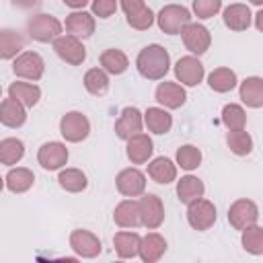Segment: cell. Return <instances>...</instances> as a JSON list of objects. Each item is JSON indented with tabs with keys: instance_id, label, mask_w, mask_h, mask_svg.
I'll list each match as a JSON object with an SVG mask.
<instances>
[{
	"instance_id": "ffe728a7",
	"label": "cell",
	"mask_w": 263,
	"mask_h": 263,
	"mask_svg": "<svg viewBox=\"0 0 263 263\" xmlns=\"http://www.w3.org/2000/svg\"><path fill=\"white\" fill-rule=\"evenodd\" d=\"M25 121H27V107L25 105H21L12 97L0 101V123L2 125L16 129V127L25 125Z\"/></svg>"
},
{
	"instance_id": "9a60e30c",
	"label": "cell",
	"mask_w": 263,
	"mask_h": 263,
	"mask_svg": "<svg viewBox=\"0 0 263 263\" xmlns=\"http://www.w3.org/2000/svg\"><path fill=\"white\" fill-rule=\"evenodd\" d=\"M37 162L45 171H60L68 162V148L64 142H45L37 150Z\"/></svg>"
},
{
	"instance_id": "ac0fdd59",
	"label": "cell",
	"mask_w": 263,
	"mask_h": 263,
	"mask_svg": "<svg viewBox=\"0 0 263 263\" xmlns=\"http://www.w3.org/2000/svg\"><path fill=\"white\" fill-rule=\"evenodd\" d=\"M142 125H144V117H142L140 109L138 107H123L117 121H115V134H117V138L127 140L132 136L140 134Z\"/></svg>"
},
{
	"instance_id": "b9f144b4",
	"label": "cell",
	"mask_w": 263,
	"mask_h": 263,
	"mask_svg": "<svg viewBox=\"0 0 263 263\" xmlns=\"http://www.w3.org/2000/svg\"><path fill=\"white\" fill-rule=\"evenodd\" d=\"M90 10H92V16L109 18L117 10V0H90Z\"/></svg>"
},
{
	"instance_id": "83f0119b",
	"label": "cell",
	"mask_w": 263,
	"mask_h": 263,
	"mask_svg": "<svg viewBox=\"0 0 263 263\" xmlns=\"http://www.w3.org/2000/svg\"><path fill=\"white\" fill-rule=\"evenodd\" d=\"M140 240L142 236L134 230H119L113 236V247L119 259H134L138 257V249H140Z\"/></svg>"
},
{
	"instance_id": "277c9868",
	"label": "cell",
	"mask_w": 263,
	"mask_h": 263,
	"mask_svg": "<svg viewBox=\"0 0 263 263\" xmlns=\"http://www.w3.org/2000/svg\"><path fill=\"white\" fill-rule=\"evenodd\" d=\"M181 39H183V45H185V49H189V53L191 55H203L208 49H210V45H212V33H210V29L205 27V25H201V23H193V21H189L183 29H181Z\"/></svg>"
},
{
	"instance_id": "74e56055",
	"label": "cell",
	"mask_w": 263,
	"mask_h": 263,
	"mask_svg": "<svg viewBox=\"0 0 263 263\" xmlns=\"http://www.w3.org/2000/svg\"><path fill=\"white\" fill-rule=\"evenodd\" d=\"M175 164L183 171H195L201 164V150L193 144H183L175 152Z\"/></svg>"
},
{
	"instance_id": "60d3db41",
	"label": "cell",
	"mask_w": 263,
	"mask_h": 263,
	"mask_svg": "<svg viewBox=\"0 0 263 263\" xmlns=\"http://www.w3.org/2000/svg\"><path fill=\"white\" fill-rule=\"evenodd\" d=\"M191 10L197 18L205 21L222 10V0H191Z\"/></svg>"
},
{
	"instance_id": "ba28073f",
	"label": "cell",
	"mask_w": 263,
	"mask_h": 263,
	"mask_svg": "<svg viewBox=\"0 0 263 263\" xmlns=\"http://www.w3.org/2000/svg\"><path fill=\"white\" fill-rule=\"evenodd\" d=\"M121 10L125 12V21L136 31H146L154 25V12L144 0H117Z\"/></svg>"
},
{
	"instance_id": "ab89813d",
	"label": "cell",
	"mask_w": 263,
	"mask_h": 263,
	"mask_svg": "<svg viewBox=\"0 0 263 263\" xmlns=\"http://www.w3.org/2000/svg\"><path fill=\"white\" fill-rule=\"evenodd\" d=\"M222 123L226 129H242L247 125V111L238 103H228L222 107Z\"/></svg>"
},
{
	"instance_id": "5b68a950",
	"label": "cell",
	"mask_w": 263,
	"mask_h": 263,
	"mask_svg": "<svg viewBox=\"0 0 263 263\" xmlns=\"http://www.w3.org/2000/svg\"><path fill=\"white\" fill-rule=\"evenodd\" d=\"M138 212H140V226L148 230H156L164 222V203L154 193H142L138 199Z\"/></svg>"
},
{
	"instance_id": "f1b7e54d",
	"label": "cell",
	"mask_w": 263,
	"mask_h": 263,
	"mask_svg": "<svg viewBox=\"0 0 263 263\" xmlns=\"http://www.w3.org/2000/svg\"><path fill=\"white\" fill-rule=\"evenodd\" d=\"M203 193H205V185H203V181L199 179V177H195V175H185V177H181L179 181H177V197H179V201L181 203H189V201H193V199H199V197H203Z\"/></svg>"
},
{
	"instance_id": "d6986e66",
	"label": "cell",
	"mask_w": 263,
	"mask_h": 263,
	"mask_svg": "<svg viewBox=\"0 0 263 263\" xmlns=\"http://www.w3.org/2000/svg\"><path fill=\"white\" fill-rule=\"evenodd\" d=\"M66 31L78 39H86L95 33V16L92 12H86V10H72L68 16H66V23H64Z\"/></svg>"
},
{
	"instance_id": "7a4b0ae2",
	"label": "cell",
	"mask_w": 263,
	"mask_h": 263,
	"mask_svg": "<svg viewBox=\"0 0 263 263\" xmlns=\"http://www.w3.org/2000/svg\"><path fill=\"white\" fill-rule=\"evenodd\" d=\"M158 29L166 35H179L181 29L191 21V10L183 4H166L160 8V12L154 16Z\"/></svg>"
},
{
	"instance_id": "4fadbf2b",
	"label": "cell",
	"mask_w": 263,
	"mask_h": 263,
	"mask_svg": "<svg viewBox=\"0 0 263 263\" xmlns=\"http://www.w3.org/2000/svg\"><path fill=\"white\" fill-rule=\"evenodd\" d=\"M173 70H175V76L181 82V86H197L205 76V68H203V64L199 62L197 55L179 58Z\"/></svg>"
},
{
	"instance_id": "52a82bcc",
	"label": "cell",
	"mask_w": 263,
	"mask_h": 263,
	"mask_svg": "<svg viewBox=\"0 0 263 263\" xmlns=\"http://www.w3.org/2000/svg\"><path fill=\"white\" fill-rule=\"evenodd\" d=\"M60 134H62V138L66 142L78 144V142H82V140L88 138V134H90V121L80 111H68L60 119Z\"/></svg>"
},
{
	"instance_id": "d4e9b609",
	"label": "cell",
	"mask_w": 263,
	"mask_h": 263,
	"mask_svg": "<svg viewBox=\"0 0 263 263\" xmlns=\"http://www.w3.org/2000/svg\"><path fill=\"white\" fill-rule=\"evenodd\" d=\"M113 222L119 228H136L140 226V212H138V199L127 197L119 201L113 210Z\"/></svg>"
},
{
	"instance_id": "9c48e42d",
	"label": "cell",
	"mask_w": 263,
	"mask_h": 263,
	"mask_svg": "<svg viewBox=\"0 0 263 263\" xmlns=\"http://www.w3.org/2000/svg\"><path fill=\"white\" fill-rule=\"evenodd\" d=\"M51 43H53V51L58 53V58L70 66H80L86 60V47L82 45V39H78L70 33L55 37Z\"/></svg>"
},
{
	"instance_id": "d590c367",
	"label": "cell",
	"mask_w": 263,
	"mask_h": 263,
	"mask_svg": "<svg viewBox=\"0 0 263 263\" xmlns=\"http://www.w3.org/2000/svg\"><path fill=\"white\" fill-rule=\"evenodd\" d=\"M82 82H84V88L92 97H103L109 90V74L103 68H90V70H86Z\"/></svg>"
},
{
	"instance_id": "3957f363",
	"label": "cell",
	"mask_w": 263,
	"mask_h": 263,
	"mask_svg": "<svg viewBox=\"0 0 263 263\" xmlns=\"http://www.w3.org/2000/svg\"><path fill=\"white\" fill-rule=\"evenodd\" d=\"M62 29H64V25L55 16L45 14V12L35 14V16H31L27 21V33H29V37L35 39V41H39V43L53 41L55 37L62 35Z\"/></svg>"
},
{
	"instance_id": "c3c4849f",
	"label": "cell",
	"mask_w": 263,
	"mask_h": 263,
	"mask_svg": "<svg viewBox=\"0 0 263 263\" xmlns=\"http://www.w3.org/2000/svg\"><path fill=\"white\" fill-rule=\"evenodd\" d=\"M0 99H2V86H0Z\"/></svg>"
},
{
	"instance_id": "f35d334b",
	"label": "cell",
	"mask_w": 263,
	"mask_h": 263,
	"mask_svg": "<svg viewBox=\"0 0 263 263\" xmlns=\"http://www.w3.org/2000/svg\"><path fill=\"white\" fill-rule=\"evenodd\" d=\"M240 245L251 255H263V228L259 224H251L245 230H240Z\"/></svg>"
},
{
	"instance_id": "7dc6e473",
	"label": "cell",
	"mask_w": 263,
	"mask_h": 263,
	"mask_svg": "<svg viewBox=\"0 0 263 263\" xmlns=\"http://www.w3.org/2000/svg\"><path fill=\"white\" fill-rule=\"evenodd\" d=\"M4 189V177H0V191Z\"/></svg>"
},
{
	"instance_id": "7bdbcfd3",
	"label": "cell",
	"mask_w": 263,
	"mask_h": 263,
	"mask_svg": "<svg viewBox=\"0 0 263 263\" xmlns=\"http://www.w3.org/2000/svg\"><path fill=\"white\" fill-rule=\"evenodd\" d=\"M66 6H70V8H74V10H82L90 0H62Z\"/></svg>"
},
{
	"instance_id": "30bf717a",
	"label": "cell",
	"mask_w": 263,
	"mask_h": 263,
	"mask_svg": "<svg viewBox=\"0 0 263 263\" xmlns=\"http://www.w3.org/2000/svg\"><path fill=\"white\" fill-rule=\"evenodd\" d=\"M12 72L23 80L37 82L45 72V60L37 51H21L12 62Z\"/></svg>"
},
{
	"instance_id": "8fae6325",
	"label": "cell",
	"mask_w": 263,
	"mask_h": 263,
	"mask_svg": "<svg viewBox=\"0 0 263 263\" xmlns=\"http://www.w3.org/2000/svg\"><path fill=\"white\" fill-rule=\"evenodd\" d=\"M228 222L234 230H245L247 226L257 224L259 222V205L247 197L232 201L228 208Z\"/></svg>"
},
{
	"instance_id": "cb8c5ba5",
	"label": "cell",
	"mask_w": 263,
	"mask_h": 263,
	"mask_svg": "<svg viewBox=\"0 0 263 263\" xmlns=\"http://www.w3.org/2000/svg\"><path fill=\"white\" fill-rule=\"evenodd\" d=\"M240 101L251 109L263 107V78L261 76H249L238 86Z\"/></svg>"
},
{
	"instance_id": "1f68e13d",
	"label": "cell",
	"mask_w": 263,
	"mask_h": 263,
	"mask_svg": "<svg viewBox=\"0 0 263 263\" xmlns=\"http://www.w3.org/2000/svg\"><path fill=\"white\" fill-rule=\"evenodd\" d=\"M238 84V78H236V72L222 66V68H216L208 74V86L214 90V92H230L234 86Z\"/></svg>"
},
{
	"instance_id": "7c38bea8",
	"label": "cell",
	"mask_w": 263,
	"mask_h": 263,
	"mask_svg": "<svg viewBox=\"0 0 263 263\" xmlns=\"http://www.w3.org/2000/svg\"><path fill=\"white\" fill-rule=\"evenodd\" d=\"M70 249L82 259H95L101 255L103 245L95 232L84 230V228H76L70 232Z\"/></svg>"
},
{
	"instance_id": "7402d4cb",
	"label": "cell",
	"mask_w": 263,
	"mask_h": 263,
	"mask_svg": "<svg viewBox=\"0 0 263 263\" xmlns=\"http://www.w3.org/2000/svg\"><path fill=\"white\" fill-rule=\"evenodd\" d=\"M164 253H166V240H164L162 234H158V232H148L146 236H142L140 249H138V257H140L144 263H154V261H158Z\"/></svg>"
},
{
	"instance_id": "e575fe53",
	"label": "cell",
	"mask_w": 263,
	"mask_h": 263,
	"mask_svg": "<svg viewBox=\"0 0 263 263\" xmlns=\"http://www.w3.org/2000/svg\"><path fill=\"white\" fill-rule=\"evenodd\" d=\"M25 156V144L18 138H4L0 140V164L14 166Z\"/></svg>"
},
{
	"instance_id": "f6af8a7d",
	"label": "cell",
	"mask_w": 263,
	"mask_h": 263,
	"mask_svg": "<svg viewBox=\"0 0 263 263\" xmlns=\"http://www.w3.org/2000/svg\"><path fill=\"white\" fill-rule=\"evenodd\" d=\"M255 21H257V23H255L257 31H261V29H263V10H259V12L255 14Z\"/></svg>"
},
{
	"instance_id": "44dd1931",
	"label": "cell",
	"mask_w": 263,
	"mask_h": 263,
	"mask_svg": "<svg viewBox=\"0 0 263 263\" xmlns=\"http://www.w3.org/2000/svg\"><path fill=\"white\" fill-rule=\"evenodd\" d=\"M222 21H224V25H226L230 31H247V29L251 27L253 14H251V8H249L247 4L234 2V4H230V6L224 8Z\"/></svg>"
},
{
	"instance_id": "836d02e7",
	"label": "cell",
	"mask_w": 263,
	"mask_h": 263,
	"mask_svg": "<svg viewBox=\"0 0 263 263\" xmlns=\"http://www.w3.org/2000/svg\"><path fill=\"white\" fill-rule=\"evenodd\" d=\"M58 183L68 193H80L88 187V179L80 168H60Z\"/></svg>"
},
{
	"instance_id": "e0dca14e",
	"label": "cell",
	"mask_w": 263,
	"mask_h": 263,
	"mask_svg": "<svg viewBox=\"0 0 263 263\" xmlns=\"http://www.w3.org/2000/svg\"><path fill=\"white\" fill-rule=\"evenodd\" d=\"M154 99H156V103H158L160 107H164V109H179V107L185 105L187 92H185V88H183L179 82H168V80H164V82H160V84L156 86Z\"/></svg>"
},
{
	"instance_id": "603a6c76",
	"label": "cell",
	"mask_w": 263,
	"mask_h": 263,
	"mask_svg": "<svg viewBox=\"0 0 263 263\" xmlns=\"http://www.w3.org/2000/svg\"><path fill=\"white\" fill-rule=\"evenodd\" d=\"M148 177L158 185H168L177 181V164L166 156H156L148 162Z\"/></svg>"
},
{
	"instance_id": "ee69618b",
	"label": "cell",
	"mask_w": 263,
	"mask_h": 263,
	"mask_svg": "<svg viewBox=\"0 0 263 263\" xmlns=\"http://www.w3.org/2000/svg\"><path fill=\"white\" fill-rule=\"evenodd\" d=\"M14 6H18V8H33L39 0H10Z\"/></svg>"
},
{
	"instance_id": "4dcf8cb0",
	"label": "cell",
	"mask_w": 263,
	"mask_h": 263,
	"mask_svg": "<svg viewBox=\"0 0 263 263\" xmlns=\"http://www.w3.org/2000/svg\"><path fill=\"white\" fill-rule=\"evenodd\" d=\"M8 97L16 99L21 105H25L29 109V107H35L39 103L41 88L35 82H12L8 86Z\"/></svg>"
},
{
	"instance_id": "d6a6232c",
	"label": "cell",
	"mask_w": 263,
	"mask_h": 263,
	"mask_svg": "<svg viewBox=\"0 0 263 263\" xmlns=\"http://www.w3.org/2000/svg\"><path fill=\"white\" fill-rule=\"evenodd\" d=\"M99 62H101V68H103L107 74H113V76H119V74H123V72L129 68L127 55H125L121 49H115V47L105 49V51L101 53Z\"/></svg>"
},
{
	"instance_id": "8d00e7d4",
	"label": "cell",
	"mask_w": 263,
	"mask_h": 263,
	"mask_svg": "<svg viewBox=\"0 0 263 263\" xmlns=\"http://www.w3.org/2000/svg\"><path fill=\"white\" fill-rule=\"evenodd\" d=\"M226 144H228L230 152L236 156H247L253 152V138L245 127L242 129H228L226 132Z\"/></svg>"
},
{
	"instance_id": "2e32d148",
	"label": "cell",
	"mask_w": 263,
	"mask_h": 263,
	"mask_svg": "<svg viewBox=\"0 0 263 263\" xmlns=\"http://www.w3.org/2000/svg\"><path fill=\"white\" fill-rule=\"evenodd\" d=\"M125 154L129 158L132 164H146L150 158H152V152H154V144H152V138L144 132L132 136L125 140Z\"/></svg>"
},
{
	"instance_id": "4316f807",
	"label": "cell",
	"mask_w": 263,
	"mask_h": 263,
	"mask_svg": "<svg viewBox=\"0 0 263 263\" xmlns=\"http://www.w3.org/2000/svg\"><path fill=\"white\" fill-rule=\"evenodd\" d=\"M35 175L27 166H10V171L4 177V185L10 193H25L33 187Z\"/></svg>"
},
{
	"instance_id": "bcb514c9",
	"label": "cell",
	"mask_w": 263,
	"mask_h": 263,
	"mask_svg": "<svg viewBox=\"0 0 263 263\" xmlns=\"http://www.w3.org/2000/svg\"><path fill=\"white\" fill-rule=\"evenodd\" d=\"M249 2L255 4V6H261V4H263V0H249Z\"/></svg>"
},
{
	"instance_id": "f546056e",
	"label": "cell",
	"mask_w": 263,
	"mask_h": 263,
	"mask_svg": "<svg viewBox=\"0 0 263 263\" xmlns=\"http://www.w3.org/2000/svg\"><path fill=\"white\" fill-rule=\"evenodd\" d=\"M25 49V39L14 29H0V60H14Z\"/></svg>"
},
{
	"instance_id": "6da1fadb",
	"label": "cell",
	"mask_w": 263,
	"mask_h": 263,
	"mask_svg": "<svg viewBox=\"0 0 263 263\" xmlns=\"http://www.w3.org/2000/svg\"><path fill=\"white\" fill-rule=\"evenodd\" d=\"M136 68L146 80H162L171 70V55L158 43L146 45L136 58Z\"/></svg>"
},
{
	"instance_id": "484cf974",
	"label": "cell",
	"mask_w": 263,
	"mask_h": 263,
	"mask_svg": "<svg viewBox=\"0 0 263 263\" xmlns=\"http://www.w3.org/2000/svg\"><path fill=\"white\" fill-rule=\"evenodd\" d=\"M142 117H144L148 132H152L156 136H162V134L171 132V127H173V115L164 107H148L142 113Z\"/></svg>"
},
{
	"instance_id": "5bb4252c",
	"label": "cell",
	"mask_w": 263,
	"mask_h": 263,
	"mask_svg": "<svg viewBox=\"0 0 263 263\" xmlns=\"http://www.w3.org/2000/svg\"><path fill=\"white\" fill-rule=\"evenodd\" d=\"M115 187L123 197H140L146 193V175L136 166L123 168L115 177Z\"/></svg>"
},
{
	"instance_id": "8992f818",
	"label": "cell",
	"mask_w": 263,
	"mask_h": 263,
	"mask_svg": "<svg viewBox=\"0 0 263 263\" xmlns=\"http://www.w3.org/2000/svg\"><path fill=\"white\" fill-rule=\"evenodd\" d=\"M216 218H218L216 205L210 199L199 197V199H193L187 203V222L193 230H197V232L210 230L216 224Z\"/></svg>"
}]
</instances>
